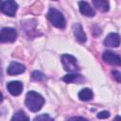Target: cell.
I'll use <instances>...</instances> for the list:
<instances>
[{
    "label": "cell",
    "instance_id": "277c9868",
    "mask_svg": "<svg viewBox=\"0 0 121 121\" xmlns=\"http://www.w3.org/2000/svg\"><path fill=\"white\" fill-rule=\"evenodd\" d=\"M17 38V31L12 27H3L0 33L1 43H13Z\"/></svg>",
    "mask_w": 121,
    "mask_h": 121
},
{
    "label": "cell",
    "instance_id": "e0dca14e",
    "mask_svg": "<svg viewBox=\"0 0 121 121\" xmlns=\"http://www.w3.org/2000/svg\"><path fill=\"white\" fill-rule=\"evenodd\" d=\"M34 121H54L53 118H51L48 114H41L34 118Z\"/></svg>",
    "mask_w": 121,
    "mask_h": 121
},
{
    "label": "cell",
    "instance_id": "5b68a950",
    "mask_svg": "<svg viewBox=\"0 0 121 121\" xmlns=\"http://www.w3.org/2000/svg\"><path fill=\"white\" fill-rule=\"evenodd\" d=\"M1 11L8 15V16H14L16 11H17V9H18V5L15 1H12V0H8V1H3L1 3Z\"/></svg>",
    "mask_w": 121,
    "mask_h": 121
},
{
    "label": "cell",
    "instance_id": "9c48e42d",
    "mask_svg": "<svg viewBox=\"0 0 121 121\" xmlns=\"http://www.w3.org/2000/svg\"><path fill=\"white\" fill-rule=\"evenodd\" d=\"M73 33H74V36L77 39V41L79 42L80 43H83L86 42L87 37H86V34L83 31V28L80 24L76 23L73 25Z\"/></svg>",
    "mask_w": 121,
    "mask_h": 121
},
{
    "label": "cell",
    "instance_id": "8992f818",
    "mask_svg": "<svg viewBox=\"0 0 121 121\" xmlns=\"http://www.w3.org/2000/svg\"><path fill=\"white\" fill-rule=\"evenodd\" d=\"M102 59L106 63H109L111 65H117V66L121 65V57L112 51L110 50L104 51L102 55Z\"/></svg>",
    "mask_w": 121,
    "mask_h": 121
},
{
    "label": "cell",
    "instance_id": "d6986e66",
    "mask_svg": "<svg viewBox=\"0 0 121 121\" xmlns=\"http://www.w3.org/2000/svg\"><path fill=\"white\" fill-rule=\"evenodd\" d=\"M112 75L117 82H121V72H119L117 70H113V71H112Z\"/></svg>",
    "mask_w": 121,
    "mask_h": 121
},
{
    "label": "cell",
    "instance_id": "30bf717a",
    "mask_svg": "<svg viewBox=\"0 0 121 121\" xmlns=\"http://www.w3.org/2000/svg\"><path fill=\"white\" fill-rule=\"evenodd\" d=\"M78 8H79L80 13L82 15L86 16V17H93L95 14V9L86 1H80V2H78Z\"/></svg>",
    "mask_w": 121,
    "mask_h": 121
},
{
    "label": "cell",
    "instance_id": "2e32d148",
    "mask_svg": "<svg viewBox=\"0 0 121 121\" xmlns=\"http://www.w3.org/2000/svg\"><path fill=\"white\" fill-rule=\"evenodd\" d=\"M31 77L34 80H37V81H41V80H43L45 78L44 75L43 73H41L40 71H33L31 74Z\"/></svg>",
    "mask_w": 121,
    "mask_h": 121
},
{
    "label": "cell",
    "instance_id": "6da1fadb",
    "mask_svg": "<svg viewBox=\"0 0 121 121\" xmlns=\"http://www.w3.org/2000/svg\"><path fill=\"white\" fill-rule=\"evenodd\" d=\"M25 103L29 111L36 112L43 108L44 104V98L40 94L34 91H29L26 95Z\"/></svg>",
    "mask_w": 121,
    "mask_h": 121
},
{
    "label": "cell",
    "instance_id": "5bb4252c",
    "mask_svg": "<svg viewBox=\"0 0 121 121\" xmlns=\"http://www.w3.org/2000/svg\"><path fill=\"white\" fill-rule=\"evenodd\" d=\"M94 96V94H93V91L89 88H84L82 90L79 91L78 93V98L82 101H88V100H91Z\"/></svg>",
    "mask_w": 121,
    "mask_h": 121
},
{
    "label": "cell",
    "instance_id": "ba28073f",
    "mask_svg": "<svg viewBox=\"0 0 121 121\" xmlns=\"http://www.w3.org/2000/svg\"><path fill=\"white\" fill-rule=\"evenodd\" d=\"M7 89L10 95H12L14 96L19 95L23 91V83L18 80L10 81L7 84Z\"/></svg>",
    "mask_w": 121,
    "mask_h": 121
},
{
    "label": "cell",
    "instance_id": "8fae6325",
    "mask_svg": "<svg viewBox=\"0 0 121 121\" xmlns=\"http://www.w3.org/2000/svg\"><path fill=\"white\" fill-rule=\"evenodd\" d=\"M26 70V67L25 65L19 63V62H15V61H12L8 69H7V73L10 76H14V75H19V74H22L23 72H25Z\"/></svg>",
    "mask_w": 121,
    "mask_h": 121
},
{
    "label": "cell",
    "instance_id": "44dd1931",
    "mask_svg": "<svg viewBox=\"0 0 121 121\" xmlns=\"http://www.w3.org/2000/svg\"><path fill=\"white\" fill-rule=\"evenodd\" d=\"M113 121H121V116H115V118L113 119Z\"/></svg>",
    "mask_w": 121,
    "mask_h": 121
},
{
    "label": "cell",
    "instance_id": "3957f363",
    "mask_svg": "<svg viewBox=\"0 0 121 121\" xmlns=\"http://www.w3.org/2000/svg\"><path fill=\"white\" fill-rule=\"evenodd\" d=\"M60 60L65 71L69 73H77L79 71V66L78 65L77 59L74 56L69 54H63L60 57Z\"/></svg>",
    "mask_w": 121,
    "mask_h": 121
},
{
    "label": "cell",
    "instance_id": "ffe728a7",
    "mask_svg": "<svg viewBox=\"0 0 121 121\" xmlns=\"http://www.w3.org/2000/svg\"><path fill=\"white\" fill-rule=\"evenodd\" d=\"M68 121H89V120L81 116H74V117H71Z\"/></svg>",
    "mask_w": 121,
    "mask_h": 121
},
{
    "label": "cell",
    "instance_id": "7c38bea8",
    "mask_svg": "<svg viewBox=\"0 0 121 121\" xmlns=\"http://www.w3.org/2000/svg\"><path fill=\"white\" fill-rule=\"evenodd\" d=\"M62 80L65 81L66 83L76 82V83L79 84L82 81H84V78L81 75H78V74H68V75H66L62 78Z\"/></svg>",
    "mask_w": 121,
    "mask_h": 121
},
{
    "label": "cell",
    "instance_id": "ac0fdd59",
    "mask_svg": "<svg viewBox=\"0 0 121 121\" xmlns=\"http://www.w3.org/2000/svg\"><path fill=\"white\" fill-rule=\"evenodd\" d=\"M110 115H111V113H110L108 111H102V112H98L96 116H97V118H99V119H105V118L110 117Z\"/></svg>",
    "mask_w": 121,
    "mask_h": 121
},
{
    "label": "cell",
    "instance_id": "9a60e30c",
    "mask_svg": "<svg viewBox=\"0 0 121 121\" xmlns=\"http://www.w3.org/2000/svg\"><path fill=\"white\" fill-rule=\"evenodd\" d=\"M11 121H29V118L23 111H19L13 114Z\"/></svg>",
    "mask_w": 121,
    "mask_h": 121
},
{
    "label": "cell",
    "instance_id": "7a4b0ae2",
    "mask_svg": "<svg viewBox=\"0 0 121 121\" xmlns=\"http://www.w3.org/2000/svg\"><path fill=\"white\" fill-rule=\"evenodd\" d=\"M47 19L54 26L58 28H64L66 22L62 13L55 8H50L47 12Z\"/></svg>",
    "mask_w": 121,
    "mask_h": 121
},
{
    "label": "cell",
    "instance_id": "52a82bcc",
    "mask_svg": "<svg viewBox=\"0 0 121 121\" xmlns=\"http://www.w3.org/2000/svg\"><path fill=\"white\" fill-rule=\"evenodd\" d=\"M120 42H121V38L119 34L112 32L107 35L103 43H104V45L108 47H117L120 44Z\"/></svg>",
    "mask_w": 121,
    "mask_h": 121
},
{
    "label": "cell",
    "instance_id": "4fadbf2b",
    "mask_svg": "<svg viewBox=\"0 0 121 121\" xmlns=\"http://www.w3.org/2000/svg\"><path fill=\"white\" fill-rule=\"evenodd\" d=\"M93 4L101 12H107L109 10V9H110L109 2L105 1V0H94Z\"/></svg>",
    "mask_w": 121,
    "mask_h": 121
}]
</instances>
